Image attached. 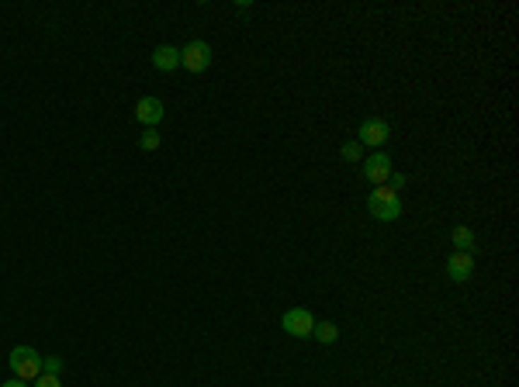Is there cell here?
<instances>
[{
	"label": "cell",
	"instance_id": "cell-9",
	"mask_svg": "<svg viewBox=\"0 0 519 387\" xmlns=\"http://www.w3.org/2000/svg\"><path fill=\"white\" fill-rule=\"evenodd\" d=\"M153 66H156L160 73H173V69L180 66V49H173V45H160V49L153 52Z\"/></svg>",
	"mask_w": 519,
	"mask_h": 387
},
{
	"label": "cell",
	"instance_id": "cell-13",
	"mask_svg": "<svg viewBox=\"0 0 519 387\" xmlns=\"http://www.w3.org/2000/svg\"><path fill=\"white\" fill-rule=\"evenodd\" d=\"M42 374L59 377V374H63V359H59V356H42Z\"/></svg>",
	"mask_w": 519,
	"mask_h": 387
},
{
	"label": "cell",
	"instance_id": "cell-14",
	"mask_svg": "<svg viewBox=\"0 0 519 387\" xmlns=\"http://www.w3.org/2000/svg\"><path fill=\"white\" fill-rule=\"evenodd\" d=\"M339 156L346 162H360V142H346V145L339 149Z\"/></svg>",
	"mask_w": 519,
	"mask_h": 387
},
{
	"label": "cell",
	"instance_id": "cell-17",
	"mask_svg": "<svg viewBox=\"0 0 519 387\" xmlns=\"http://www.w3.org/2000/svg\"><path fill=\"white\" fill-rule=\"evenodd\" d=\"M0 387H28V384H25V381H18V377H11L7 384H0Z\"/></svg>",
	"mask_w": 519,
	"mask_h": 387
},
{
	"label": "cell",
	"instance_id": "cell-1",
	"mask_svg": "<svg viewBox=\"0 0 519 387\" xmlns=\"http://www.w3.org/2000/svg\"><path fill=\"white\" fill-rule=\"evenodd\" d=\"M7 367H11V374L18 377V381H35L38 374H42V356L35 353L32 346H18V350H11L7 356Z\"/></svg>",
	"mask_w": 519,
	"mask_h": 387
},
{
	"label": "cell",
	"instance_id": "cell-3",
	"mask_svg": "<svg viewBox=\"0 0 519 387\" xmlns=\"http://www.w3.org/2000/svg\"><path fill=\"white\" fill-rule=\"evenodd\" d=\"M180 66L191 69V73H204V69L211 66V45L201 42V38H194L187 49H180Z\"/></svg>",
	"mask_w": 519,
	"mask_h": 387
},
{
	"label": "cell",
	"instance_id": "cell-15",
	"mask_svg": "<svg viewBox=\"0 0 519 387\" xmlns=\"http://www.w3.org/2000/svg\"><path fill=\"white\" fill-rule=\"evenodd\" d=\"M32 384L35 387H59V377H52V374H38Z\"/></svg>",
	"mask_w": 519,
	"mask_h": 387
},
{
	"label": "cell",
	"instance_id": "cell-2",
	"mask_svg": "<svg viewBox=\"0 0 519 387\" xmlns=\"http://www.w3.org/2000/svg\"><path fill=\"white\" fill-rule=\"evenodd\" d=\"M367 211L378 218V222H395L402 215V201L391 187H378V191L367 197Z\"/></svg>",
	"mask_w": 519,
	"mask_h": 387
},
{
	"label": "cell",
	"instance_id": "cell-6",
	"mask_svg": "<svg viewBox=\"0 0 519 387\" xmlns=\"http://www.w3.org/2000/svg\"><path fill=\"white\" fill-rule=\"evenodd\" d=\"M391 173H395V166H391L388 153H374V156L363 160V177H367L371 184H388Z\"/></svg>",
	"mask_w": 519,
	"mask_h": 387
},
{
	"label": "cell",
	"instance_id": "cell-12",
	"mask_svg": "<svg viewBox=\"0 0 519 387\" xmlns=\"http://www.w3.org/2000/svg\"><path fill=\"white\" fill-rule=\"evenodd\" d=\"M160 131L156 129H146L142 131V135H139V145H142V149H146V153H153V149H160Z\"/></svg>",
	"mask_w": 519,
	"mask_h": 387
},
{
	"label": "cell",
	"instance_id": "cell-4",
	"mask_svg": "<svg viewBox=\"0 0 519 387\" xmlns=\"http://www.w3.org/2000/svg\"><path fill=\"white\" fill-rule=\"evenodd\" d=\"M281 328H284L288 335H294V339H308L312 328H315V318H312V311H305V308H291V311H284Z\"/></svg>",
	"mask_w": 519,
	"mask_h": 387
},
{
	"label": "cell",
	"instance_id": "cell-5",
	"mask_svg": "<svg viewBox=\"0 0 519 387\" xmlns=\"http://www.w3.org/2000/svg\"><path fill=\"white\" fill-rule=\"evenodd\" d=\"M163 114H166V107H163L160 97H142V100L135 104V118H139V125H146V129H156L163 121Z\"/></svg>",
	"mask_w": 519,
	"mask_h": 387
},
{
	"label": "cell",
	"instance_id": "cell-16",
	"mask_svg": "<svg viewBox=\"0 0 519 387\" xmlns=\"http://www.w3.org/2000/svg\"><path fill=\"white\" fill-rule=\"evenodd\" d=\"M388 180H391V191H395V194H398L402 187H405V184H409V177H405V173H391Z\"/></svg>",
	"mask_w": 519,
	"mask_h": 387
},
{
	"label": "cell",
	"instance_id": "cell-8",
	"mask_svg": "<svg viewBox=\"0 0 519 387\" xmlns=\"http://www.w3.org/2000/svg\"><path fill=\"white\" fill-rule=\"evenodd\" d=\"M471 273H474V256L471 253H454L447 259V277L450 280L464 284V280H471Z\"/></svg>",
	"mask_w": 519,
	"mask_h": 387
},
{
	"label": "cell",
	"instance_id": "cell-11",
	"mask_svg": "<svg viewBox=\"0 0 519 387\" xmlns=\"http://www.w3.org/2000/svg\"><path fill=\"white\" fill-rule=\"evenodd\" d=\"M312 335H315L319 343H336V339H339V328H336L332 322H315Z\"/></svg>",
	"mask_w": 519,
	"mask_h": 387
},
{
	"label": "cell",
	"instance_id": "cell-10",
	"mask_svg": "<svg viewBox=\"0 0 519 387\" xmlns=\"http://www.w3.org/2000/svg\"><path fill=\"white\" fill-rule=\"evenodd\" d=\"M454 246H457V253H471V249H474V232L467 225H457L454 228Z\"/></svg>",
	"mask_w": 519,
	"mask_h": 387
},
{
	"label": "cell",
	"instance_id": "cell-7",
	"mask_svg": "<svg viewBox=\"0 0 519 387\" xmlns=\"http://www.w3.org/2000/svg\"><path fill=\"white\" fill-rule=\"evenodd\" d=\"M388 135H391L388 121H381V118H363L360 121V142L363 145H385Z\"/></svg>",
	"mask_w": 519,
	"mask_h": 387
}]
</instances>
